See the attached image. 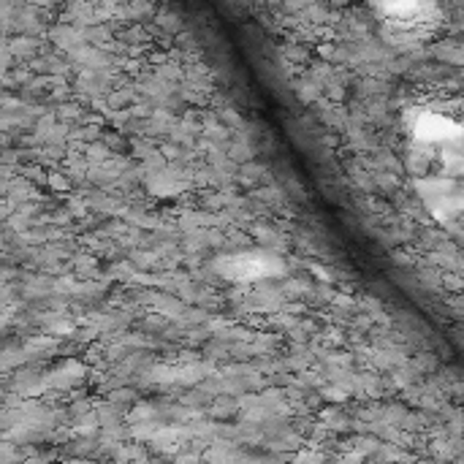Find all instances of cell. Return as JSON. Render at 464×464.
<instances>
[{
	"mask_svg": "<svg viewBox=\"0 0 464 464\" xmlns=\"http://www.w3.org/2000/svg\"><path fill=\"white\" fill-rule=\"evenodd\" d=\"M424 198L429 201V207L434 209L437 218H454L459 212V190L445 182V179H426L421 185Z\"/></svg>",
	"mask_w": 464,
	"mask_h": 464,
	"instance_id": "cell-3",
	"label": "cell"
},
{
	"mask_svg": "<svg viewBox=\"0 0 464 464\" xmlns=\"http://www.w3.org/2000/svg\"><path fill=\"white\" fill-rule=\"evenodd\" d=\"M277 269H280L277 258L261 255V253L231 255V258H223V264H220V272L233 277V280H258V277H266V275H272Z\"/></svg>",
	"mask_w": 464,
	"mask_h": 464,
	"instance_id": "cell-2",
	"label": "cell"
},
{
	"mask_svg": "<svg viewBox=\"0 0 464 464\" xmlns=\"http://www.w3.org/2000/svg\"><path fill=\"white\" fill-rule=\"evenodd\" d=\"M413 133L418 141L424 144H459V136H462V128L443 115H434V112H421L413 122Z\"/></svg>",
	"mask_w": 464,
	"mask_h": 464,
	"instance_id": "cell-1",
	"label": "cell"
}]
</instances>
